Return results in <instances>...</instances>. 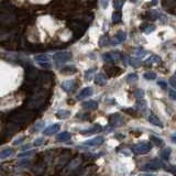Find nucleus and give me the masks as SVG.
I'll return each instance as SVG.
<instances>
[{
	"label": "nucleus",
	"mask_w": 176,
	"mask_h": 176,
	"mask_svg": "<svg viewBox=\"0 0 176 176\" xmlns=\"http://www.w3.org/2000/svg\"><path fill=\"white\" fill-rule=\"evenodd\" d=\"M109 123L112 127H120L123 123V117L120 113H113L110 116L109 118Z\"/></svg>",
	"instance_id": "6e6552de"
},
{
	"label": "nucleus",
	"mask_w": 176,
	"mask_h": 176,
	"mask_svg": "<svg viewBox=\"0 0 176 176\" xmlns=\"http://www.w3.org/2000/svg\"><path fill=\"white\" fill-rule=\"evenodd\" d=\"M94 94V90H92L91 87H86L84 89H81V92L77 95V99H84L87 97H90V96Z\"/></svg>",
	"instance_id": "ddd939ff"
},
{
	"label": "nucleus",
	"mask_w": 176,
	"mask_h": 176,
	"mask_svg": "<svg viewBox=\"0 0 176 176\" xmlns=\"http://www.w3.org/2000/svg\"><path fill=\"white\" fill-rule=\"evenodd\" d=\"M95 83L97 85H99V86H104V85H106V83H107V77L104 75V74H97L95 77Z\"/></svg>",
	"instance_id": "a211bd4d"
},
{
	"label": "nucleus",
	"mask_w": 176,
	"mask_h": 176,
	"mask_svg": "<svg viewBox=\"0 0 176 176\" xmlns=\"http://www.w3.org/2000/svg\"><path fill=\"white\" fill-rule=\"evenodd\" d=\"M157 85L161 87L162 89H166V88H167V84H166L165 81H157Z\"/></svg>",
	"instance_id": "ea45409f"
},
{
	"label": "nucleus",
	"mask_w": 176,
	"mask_h": 176,
	"mask_svg": "<svg viewBox=\"0 0 176 176\" xmlns=\"http://www.w3.org/2000/svg\"><path fill=\"white\" fill-rule=\"evenodd\" d=\"M151 147H152V145H151L150 143H147V142H141V143H139V144L132 147V152L134 154H147L150 152Z\"/></svg>",
	"instance_id": "7ed1b4c3"
},
{
	"label": "nucleus",
	"mask_w": 176,
	"mask_h": 176,
	"mask_svg": "<svg viewBox=\"0 0 176 176\" xmlns=\"http://www.w3.org/2000/svg\"><path fill=\"white\" fill-rule=\"evenodd\" d=\"M102 142H104V138L102 136H96V138L91 139V140L85 141L84 145H86V147H97V145L102 144Z\"/></svg>",
	"instance_id": "9d476101"
},
{
	"label": "nucleus",
	"mask_w": 176,
	"mask_h": 176,
	"mask_svg": "<svg viewBox=\"0 0 176 176\" xmlns=\"http://www.w3.org/2000/svg\"><path fill=\"white\" fill-rule=\"evenodd\" d=\"M104 60L107 63H113V62H118L122 58V55L120 52H109L104 54Z\"/></svg>",
	"instance_id": "423d86ee"
},
{
	"label": "nucleus",
	"mask_w": 176,
	"mask_h": 176,
	"mask_svg": "<svg viewBox=\"0 0 176 176\" xmlns=\"http://www.w3.org/2000/svg\"><path fill=\"white\" fill-rule=\"evenodd\" d=\"M45 98H44V96H41L40 94H36L30 99V101L28 102V107L33 109V108H38L40 107L41 105L43 104Z\"/></svg>",
	"instance_id": "39448f33"
},
{
	"label": "nucleus",
	"mask_w": 176,
	"mask_h": 176,
	"mask_svg": "<svg viewBox=\"0 0 176 176\" xmlns=\"http://www.w3.org/2000/svg\"><path fill=\"white\" fill-rule=\"evenodd\" d=\"M155 30V26H152V24H150V26H147V28H145V29H143V31H144V33H147V34H149V33H151L152 31H154Z\"/></svg>",
	"instance_id": "72a5a7b5"
},
{
	"label": "nucleus",
	"mask_w": 176,
	"mask_h": 176,
	"mask_svg": "<svg viewBox=\"0 0 176 176\" xmlns=\"http://www.w3.org/2000/svg\"><path fill=\"white\" fill-rule=\"evenodd\" d=\"M126 39H127V34L122 31H119L116 35L115 40H111V45H117L119 43H122L126 41Z\"/></svg>",
	"instance_id": "f8f14e48"
},
{
	"label": "nucleus",
	"mask_w": 176,
	"mask_h": 176,
	"mask_svg": "<svg viewBox=\"0 0 176 176\" xmlns=\"http://www.w3.org/2000/svg\"><path fill=\"white\" fill-rule=\"evenodd\" d=\"M53 60L56 64H64L72 60V53L71 52H57L53 55Z\"/></svg>",
	"instance_id": "f03ea898"
},
{
	"label": "nucleus",
	"mask_w": 176,
	"mask_h": 176,
	"mask_svg": "<svg viewBox=\"0 0 176 176\" xmlns=\"http://www.w3.org/2000/svg\"><path fill=\"white\" fill-rule=\"evenodd\" d=\"M113 7L117 11H121V8L124 5V0H113Z\"/></svg>",
	"instance_id": "393cba45"
},
{
	"label": "nucleus",
	"mask_w": 176,
	"mask_h": 176,
	"mask_svg": "<svg viewBox=\"0 0 176 176\" xmlns=\"http://www.w3.org/2000/svg\"><path fill=\"white\" fill-rule=\"evenodd\" d=\"M71 138H72V134L69 132H67V131H64V132L60 133V134H57V136H56V140L60 142H65V141H68V140H71Z\"/></svg>",
	"instance_id": "f3484780"
},
{
	"label": "nucleus",
	"mask_w": 176,
	"mask_h": 176,
	"mask_svg": "<svg viewBox=\"0 0 176 176\" xmlns=\"http://www.w3.org/2000/svg\"><path fill=\"white\" fill-rule=\"evenodd\" d=\"M121 18H122V13L121 11H115L112 15V22L113 23H118L121 21Z\"/></svg>",
	"instance_id": "a878e982"
},
{
	"label": "nucleus",
	"mask_w": 176,
	"mask_h": 176,
	"mask_svg": "<svg viewBox=\"0 0 176 176\" xmlns=\"http://www.w3.org/2000/svg\"><path fill=\"white\" fill-rule=\"evenodd\" d=\"M71 116V111H68V110H60V111H57L56 112V117L60 119H67Z\"/></svg>",
	"instance_id": "4be33fe9"
},
{
	"label": "nucleus",
	"mask_w": 176,
	"mask_h": 176,
	"mask_svg": "<svg viewBox=\"0 0 176 176\" xmlns=\"http://www.w3.org/2000/svg\"><path fill=\"white\" fill-rule=\"evenodd\" d=\"M81 106H83V108H85V109H89V110H96L98 108V104L94 100L85 101V102L81 104Z\"/></svg>",
	"instance_id": "dca6fc26"
},
{
	"label": "nucleus",
	"mask_w": 176,
	"mask_h": 176,
	"mask_svg": "<svg viewBox=\"0 0 176 176\" xmlns=\"http://www.w3.org/2000/svg\"><path fill=\"white\" fill-rule=\"evenodd\" d=\"M144 78L147 79V81H152V79H155L156 78V74L154 72H147L144 74Z\"/></svg>",
	"instance_id": "c85d7f7f"
},
{
	"label": "nucleus",
	"mask_w": 176,
	"mask_h": 176,
	"mask_svg": "<svg viewBox=\"0 0 176 176\" xmlns=\"http://www.w3.org/2000/svg\"><path fill=\"white\" fill-rule=\"evenodd\" d=\"M129 64H130L131 66L138 67V66H140L141 62L139 61L138 58H129Z\"/></svg>",
	"instance_id": "7c9ffc66"
},
{
	"label": "nucleus",
	"mask_w": 176,
	"mask_h": 176,
	"mask_svg": "<svg viewBox=\"0 0 176 176\" xmlns=\"http://www.w3.org/2000/svg\"><path fill=\"white\" fill-rule=\"evenodd\" d=\"M40 65H41L42 67H44V68H51V66H52L50 62H47V63H41Z\"/></svg>",
	"instance_id": "79ce46f5"
},
{
	"label": "nucleus",
	"mask_w": 176,
	"mask_h": 176,
	"mask_svg": "<svg viewBox=\"0 0 176 176\" xmlns=\"http://www.w3.org/2000/svg\"><path fill=\"white\" fill-rule=\"evenodd\" d=\"M94 72H95V68L88 69V71H87V72L85 73V78H86L87 81H89V79H91L92 74H94Z\"/></svg>",
	"instance_id": "2f4dec72"
},
{
	"label": "nucleus",
	"mask_w": 176,
	"mask_h": 176,
	"mask_svg": "<svg viewBox=\"0 0 176 176\" xmlns=\"http://www.w3.org/2000/svg\"><path fill=\"white\" fill-rule=\"evenodd\" d=\"M31 154H32V151H28V152H24V153L19 154V156H28V155H31Z\"/></svg>",
	"instance_id": "c03bdc74"
},
{
	"label": "nucleus",
	"mask_w": 176,
	"mask_h": 176,
	"mask_svg": "<svg viewBox=\"0 0 176 176\" xmlns=\"http://www.w3.org/2000/svg\"><path fill=\"white\" fill-rule=\"evenodd\" d=\"M131 2H136V1H138V0H130Z\"/></svg>",
	"instance_id": "09e8293b"
},
{
	"label": "nucleus",
	"mask_w": 176,
	"mask_h": 176,
	"mask_svg": "<svg viewBox=\"0 0 176 176\" xmlns=\"http://www.w3.org/2000/svg\"><path fill=\"white\" fill-rule=\"evenodd\" d=\"M43 142H44L43 138H39V139H36V140H34V143H33V144H34L35 147H40V145L43 144Z\"/></svg>",
	"instance_id": "4c0bfd02"
},
{
	"label": "nucleus",
	"mask_w": 176,
	"mask_h": 176,
	"mask_svg": "<svg viewBox=\"0 0 176 176\" xmlns=\"http://www.w3.org/2000/svg\"><path fill=\"white\" fill-rule=\"evenodd\" d=\"M162 60L160 56H157V55H151L150 57L147 58L144 62V64H147V65H151V64H155V63H160Z\"/></svg>",
	"instance_id": "aec40b11"
},
{
	"label": "nucleus",
	"mask_w": 176,
	"mask_h": 176,
	"mask_svg": "<svg viewBox=\"0 0 176 176\" xmlns=\"http://www.w3.org/2000/svg\"><path fill=\"white\" fill-rule=\"evenodd\" d=\"M172 140H173V142H175V143H176V136H172Z\"/></svg>",
	"instance_id": "49530a36"
},
{
	"label": "nucleus",
	"mask_w": 176,
	"mask_h": 176,
	"mask_svg": "<svg viewBox=\"0 0 176 176\" xmlns=\"http://www.w3.org/2000/svg\"><path fill=\"white\" fill-rule=\"evenodd\" d=\"M13 153H15V151H13L12 147H7V149H5V150L0 151V160L8 159V157L13 155Z\"/></svg>",
	"instance_id": "2eb2a0df"
},
{
	"label": "nucleus",
	"mask_w": 176,
	"mask_h": 176,
	"mask_svg": "<svg viewBox=\"0 0 176 176\" xmlns=\"http://www.w3.org/2000/svg\"><path fill=\"white\" fill-rule=\"evenodd\" d=\"M147 120H149L150 123H152L153 126H155V127H160V128L163 127V122H162L159 119V117L156 115H154V113H151V115L147 117Z\"/></svg>",
	"instance_id": "4468645a"
},
{
	"label": "nucleus",
	"mask_w": 176,
	"mask_h": 176,
	"mask_svg": "<svg viewBox=\"0 0 176 176\" xmlns=\"http://www.w3.org/2000/svg\"><path fill=\"white\" fill-rule=\"evenodd\" d=\"M23 140H24V138H20V139H18V140H16L15 141V144H19L20 142H22Z\"/></svg>",
	"instance_id": "a18cd8bd"
},
{
	"label": "nucleus",
	"mask_w": 176,
	"mask_h": 176,
	"mask_svg": "<svg viewBox=\"0 0 176 176\" xmlns=\"http://www.w3.org/2000/svg\"><path fill=\"white\" fill-rule=\"evenodd\" d=\"M60 128H61V124L60 123H54V124H51L49 127L44 129L43 133L45 136H52L54 133H56L58 130H60Z\"/></svg>",
	"instance_id": "1a4fd4ad"
},
{
	"label": "nucleus",
	"mask_w": 176,
	"mask_h": 176,
	"mask_svg": "<svg viewBox=\"0 0 176 176\" xmlns=\"http://www.w3.org/2000/svg\"><path fill=\"white\" fill-rule=\"evenodd\" d=\"M101 129L102 128L100 127V126H98V124H95L92 128H90V129H87V130H83L81 131V134H91V133H96V132H99V131H101Z\"/></svg>",
	"instance_id": "6ab92c4d"
},
{
	"label": "nucleus",
	"mask_w": 176,
	"mask_h": 176,
	"mask_svg": "<svg viewBox=\"0 0 176 176\" xmlns=\"http://www.w3.org/2000/svg\"><path fill=\"white\" fill-rule=\"evenodd\" d=\"M61 73H62V74H65V75L75 74V73H76V68L74 66H65L64 68H62Z\"/></svg>",
	"instance_id": "5701e85b"
},
{
	"label": "nucleus",
	"mask_w": 176,
	"mask_h": 176,
	"mask_svg": "<svg viewBox=\"0 0 176 176\" xmlns=\"http://www.w3.org/2000/svg\"><path fill=\"white\" fill-rule=\"evenodd\" d=\"M76 86V83L75 81H63L61 85L62 89L64 90L65 92H71Z\"/></svg>",
	"instance_id": "9b49d317"
},
{
	"label": "nucleus",
	"mask_w": 176,
	"mask_h": 176,
	"mask_svg": "<svg viewBox=\"0 0 176 176\" xmlns=\"http://www.w3.org/2000/svg\"><path fill=\"white\" fill-rule=\"evenodd\" d=\"M99 44H100L101 46H106L108 45V44H111V40H110L108 36H102V38L99 40Z\"/></svg>",
	"instance_id": "cd10ccee"
},
{
	"label": "nucleus",
	"mask_w": 176,
	"mask_h": 176,
	"mask_svg": "<svg viewBox=\"0 0 176 176\" xmlns=\"http://www.w3.org/2000/svg\"><path fill=\"white\" fill-rule=\"evenodd\" d=\"M160 168H165V164L159 159H154L153 161H151L150 163L145 164L142 170L143 171H157Z\"/></svg>",
	"instance_id": "20e7f679"
},
{
	"label": "nucleus",
	"mask_w": 176,
	"mask_h": 176,
	"mask_svg": "<svg viewBox=\"0 0 176 176\" xmlns=\"http://www.w3.org/2000/svg\"><path fill=\"white\" fill-rule=\"evenodd\" d=\"M170 84L172 85V86H173L174 88H176V74L173 76V77H171V79H170Z\"/></svg>",
	"instance_id": "a19ab883"
},
{
	"label": "nucleus",
	"mask_w": 176,
	"mask_h": 176,
	"mask_svg": "<svg viewBox=\"0 0 176 176\" xmlns=\"http://www.w3.org/2000/svg\"><path fill=\"white\" fill-rule=\"evenodd\" d=\"M138 108H140V109H143L144 110L145 108H147V101L143 100V99H140V100L138 101Z\"/></svg>",
	"instance_id": "473e14b6"
},
{
	"label": "nucleus",
	"mask_w": 176,
	"mask_h": 176,
	"mask_svg": "<svg viewBox=\"0 0 176 176\" xmlns=\"http://www.w3.org/2000/svg\"><path fill=\"white\" fill-rule=\"evenodd\" d=\"M39 76V72L38 69L34 68V67L30 66L29 68L26 69V83H32Z\"/></svg>",
	"instance_id": "0eeeda50"
},
{
	"label": "nucleus",
	"mask_w": 176,
	"mask_h": 176,
	"mask_svg": "<svg viewBox=\"0 0 176 176\" xmlns=\"http://www.w3.org/2000/svg\"><path fill=\"white\" fill-rule=\"evenodd\" d=\"M126 79H127V81H129V83H132V81H138V75L134 74V73H132V74H129V75L126 77Z\"/></svg>",
	"instance_id": "c756f323"
},
{
	"label": "nucleus",
	"mask_w": 176,
	"mask_h": 176,
	"mask_svg": "<svg viewBox=\"0 0 176 176\" xmlns=\"http://www.w3.org/2000/svg\"><path fill=\"white\" fill-rule=\"evenodd\" d=\"M134 95H136V97H138L139 99H142V98H143V96H144V91H143V90H141V89H138L136 91V94H134Z\"/></svg>",
	"instance_id": "58836bf2"
},
{
	"label": "nucleus",
	"mask_w": 176,
	"mask_h": 176,
	"mask_svg": "<svg viewBox=\"0 0 176 176\" xmlns=\"http://www.w3.org/2000/svg\"><path fill=\"white\" fill-rule=\"evenodd\" d=\"M142 176H156V175H153V174H144V175Z\"/></svg>",
	"instance_id": "de8ad7c7"
},
{
	"label": "nucleus",
	"mask_w": 176,
	"mask_h": 176,
	"mask_svg": "<svg viewBox=\"0 0 176 176\" xmlns=\"http://www.w3.org/2000/svg\"><path fill=\"white\" fill-rule=\"evenodd\" d=\"M145 54H147V53H145V51H143V50H138V52L134 53V55H136V58L142 57V56H144Z\"/></svg>",
	"instance_id": "c9c22d12"
},
{
	"label": "nucleus",
	"mask_w": 176,
	"mask_h": 176,
	"mask_svg": "<svg viewBox=\"0 0 176 176\" xmlns=\"http://www.w3.org/2000/svg\"><path fill=\"white\" fill-rule=\"evenodd\" d=\"M34 60H35L36 62H38L39 64H41V63H47V62H50L49 55H46V54L35 55V56H34Z\"/></svg>",
	"instance_id": "412c9836"
},
{
	"label": "nucleus",
	"mask_w": 176,
	"mask_h": 176,
	"mask_svg": "<svg viewBox=\"0 0 176 176\" xmlns=\"http://www.w3.org/2000/svg\"><path fill=\"white\" fill-rule=\"evenodd\" d=\"M151 141L153 142L156 147H162V145L164 144V141H163L162 139L156 138V136H151Z\"/></svg>",
	"instance_id": "bb28decb"
},
{
	"label": "nucleus",
	"mask_w": 176,
	"mask_h": 176,
	"mask_svg": "<svg viewBox=\"0 0 176 176\" xmlns=\"http://www.w3.org/2000/svg\"><path fill=\"white\" fill-rule=\"evenodd\" d=\"M170 155H171V149H170V147H166V149H164V150L161 151V153H160L161 159L165 160V161H167V160L170 159Z\"/></svg>",
	"instance_id": "b1692460"
},
{
	"label": "nucleus",
	"mask_w": 176,
	"mask_h": 176,
	"mask_svg": "<svg viewBox=\"0 0 176 176\" xmlns=\"http://www.w3.org/2000/svg\"><path fill=\"white\" fill-rule=\"evenodd\" d=\"M168 172H171V173H173L174 175L176 176V166H171L170 168H168Z\"/></svg>",
	"instance_id": "37998d69"
},
{
	"label": "nucleus",
	"mask_w": 176,
	"mask_h": 176,
	"mask_svg": "<svg viewBox=\"0 0 176 176\" xmlns=\"http://www.w3.org/2000/svg\"><path fill=\"white\" fill-rule=\"evenodd\" d=\"M33 117H34V112L31 110H15L9 115V121L16 126H22L29 122Z\"/></svg>",
	"instance_id": "f257e3e1"
},
{
	"label": "nucleus",
	"mask_w": 176,
	"mask_h": 176,
	"mask_svg": "<svg viewBox=\"0 0 176 176\" xmlns=\"http://www.w3.org/2000/svg\"><path fill=\"white\" fill-rule=\"evenodd\" d=\"M30 163H31V160H23V161H21L20 163H19V166H29L30 165Z\"/></svg>",
	"instance_id": "e433bc0d"
},
{
	"label": "nucleus",
	"mask_w": 176,
	"mask_h": 176,
	"mask_svg": "<svg viewBox=\"0 0 176 176\" xmlns=\"http://www.w3.org/2000/svg\"><path fill=\"white\" fill-rule=\"evenodd\" d=\"M168 96H170L171 99H173V100L176 101V90L170 89V90H168Z\"/></svg>",
	"instance_id": "f704fd0d"
}]
</instances>
